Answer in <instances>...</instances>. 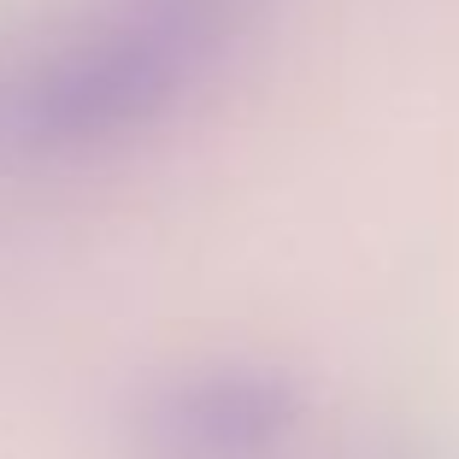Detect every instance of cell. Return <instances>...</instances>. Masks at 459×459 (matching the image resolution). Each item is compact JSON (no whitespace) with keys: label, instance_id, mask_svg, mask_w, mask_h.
I'll list each match as a JSON object with an SVG mask.
<instances>
[{"label":"cell","instance_id":"1","mask_svg":"<svg viewBox=\"0 0 459 459\" xmlns=\"http://www.w3.org/2000/svg\"><path fill=\"white\" fill-rule=\"evenodd\" d=\"M224 13L230 0H153L148 13L0 89V130L13 142H95L130 130L195 71Z\"/></svg>","mask_w":459,"mask_h":459},{"label":"cell","instance_id":"2","mask_svg":"<svg viewBox=\"0 0 459 459\" xmlns=\"http://www.w3.org/2000/svg\"><path fill=\"white\" fill-rule=\"evenodd\" d=\"M289 424L283 389L265 377H201L171 389L148 419L160 459H254Z\"/></svg>","mask_w":459,"mask_h":459}]
</instances>
